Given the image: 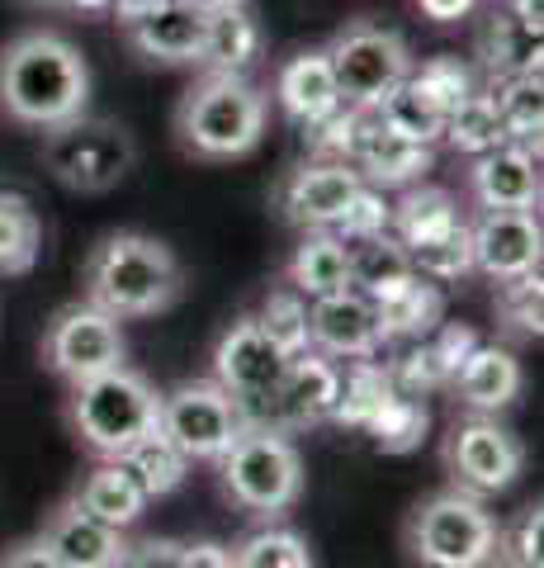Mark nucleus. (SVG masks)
<instances>
[{"mask_svg": "<svg viewBox=\"0 0 544 568\" xmlns=\"http://www.w3.org/2000/svg\"><path fill=\"white\" fill-rule=\"evenodd\" d=\"M360 119H365V110H350V104H341L337 114H327L322 123L304 129L312 156H327V162H350V152H356V133H360Z\"/></svg>", "mask_w": 544, "mask_h": 568, "instance_id": "obj_44", "label": "nucleus"}, {"mask_svg": "<svg viewBox=\"0 0 544 568\" xmlns=\"http://www.w3.org/2000/svg\"><path fill=\"white\" fill-rule=\"evenodd\" d=\"M185 564V545L181 540H166V536H147L129 545V555L119 568H181Z\"/></svg>", "mask_w": 544, "mask_h": 568, "instance_id": "obj_47", "label": "nucleus"}, {"mask_svg": "<svg viewBox=\"0 0 544 568\" xmlns=\"http://www.w3.org/2000/svg\"><path fill=\"white\" fill-rule=\"evenodd\" d=\"M43 166L76 194H104L137 166V142L124 123L76 114L43 133Z\"/></svg>", "mask_w": 544, "mask_h": 568, "instance_id": "obj_7", "label": "nucleus"}, {"mask_svg": "<svg viewBox=\"0 0 544 568\" xmlns=\"http://www.w3.org/2000/svg\"><path fill=\"white\" fill-rule=\"evenodd\" d=\"M181 568H233V549H223L214 540H199V545H185V564Z\"/></svg>", "mask_w": 544, "mask_h": 568, "instance_id": "obj_50", "label": "nucleus"}, {"mask_svg": "<svg viewBox=\"0 0 544 568\" xmlns=\"http://www.w3.org/2000/svg\"><path fill=\"white\" fill-rule=\"evenodd\" d=\"M370 114H374L389 133L408 138V142H421V148H435V142H441V129H445V114L435 110V104H431L427 95H421L412 81L393 85V91L383 95Z\"/></svg>", "mask_w": 544, "mask_h": 568, "instance_id": "obj_34", "label": "nucleus"}, {"mask_svg": "<svg viewBox=\"0 0 544 568\" xmlns=\"http://www.w3.org/2000/svg\"><path fill=\"white\" fill-rule=\"evenodd\" d=\"M39 540L52 549V559H58L62 568H119L129 555L124 530L91 517L76 497H66V503L52 507V517L43 521Z\"/></svg>", "mask_w": 544, "mask_h": 568, "instance_id": "obj_17", "label": "nucleus"}, {"mask_svg": "<svg viewBox=\"0 0 544 568\" xmlns=\"http://www.w3.org/2000/svg\"><path fill=\"white\" fill-rule=\"evenodd\" d=\"M185 6H195L204 14H214V10H227V6H242V0H185Z\"/></svg>", "mask_w": 544, "mask_h": 568, "instance_id": "obj_54", "label": "nucleus"}, {"mask_svg": "<svg viewBox=\"0 0 544 568\" xmlns=\"http://www.w3.org/2000/svg\"><path fill=\"white\" fill-rule=\"evenodd\" d=\"M417 10L427 14V20H435V24H460V20H469V14L479 10V0H417Z\"/></svg>", "mask_w": 544, "mask_h": 568, "instance_id": "obj_49", "label": "nucleus"}, {"mask_svg": "<svg viewBox=\"0 0 544 568\" xmlns=\"http://www.w3.org/2000/svg\"><path fill=\"white\" fill-rule=\"evenodd\" d=\"M389 223H393V204H389V194L374 190V185H360L356 190V200L346 204V213L337 219V233L341 242H356V237H374V233H389Z\"/></svg>", "mask_w": 544, "mask_h": 568, "instance_id": "obj_43", "label": "nucleus"}, {"mask_svg": "<svg viewBox=\"0 0 544 568\" xmlns=\"http://www.w3.org/2000/svg\"><path fill=\"white\" fill-rule=\"evenodd\" d=\"M29 6H39V10H66V0H29Z\"/></svg>", "mask_w": 544, "mask_h": 568, "instance_id": "obj_55", "label": "nucleus"}, {"mask_svg": "<svg viewBox=\"0 0 544 568\" xmlns=\"http://www.w3.org/2000/svg\"><path fill=\"white\" fill-rule=\"evenodd\" d=\"M374 313H379V327H383V342H421V336H431L435 327L445 323V298L435 290L431 280H402L393 284L389 294L370 298Z\"/></svg>", "mask_w": 544, "mask_h": 568, "instance_id": "obj_24", "label": "nucleus"}, {"mask_svg": "<svg viewBox=\"0 0 544 568\" xmlns=\"http://www.w3.org/2000/svg\"><path fill=\"white\" fill-rule=\"evenodd\" d=\"M242 407L218 379H185L162 394L156 432L185 459H218L242 436Z\"/></svg>", "mask_w": 544, "mask_h": 568, "instance_id": "obj_9", "label": "nucleus"}, {"mask_svg": "<svg viewBox=\"0 0 544 568\" xmlns=\"http://www.w3.org/2000/svg\"><path fill=\"white\" fill-rule=\"evenodd\" d=\"M156 6H166V0H110V14L119 24H133V20H143V14H152Z\"/></svg>", "mask_w": 544, "mask_h": 568, "instance_id": "obj_51", "label": "nucleus"}, {"mask_svg": "<svg viewBox=\"0 0 544 568\" xmlns=\"http://www.w3.org/2000/svg\"><path fill=\"white\" fill-rule=\"evenodd\" d=\"M487 95H493L497 114H502L506 142H521V148L540 152V133H544V85H540V77H493Z\"/></svg>", "mask_w": 544, "mask_h": 568, "instance_id": "obj_31", "label": "nucleus"}, {"mask_svg": "<svg viewBox=\"0 0 544 568\" xmlns=\"http://www.w3.org/2000/svg\"><path fill=\"white\" fill-rule=\"evenodd\" d=\"M124 465H129V474L137 478V484H143L147 497L175 493V488L185 484V474H189V459L175 450L162 432H152V436L137 440V446L124 455Z\"/></svg>", "mask_w": 544, "mask_h": 568, "instance_id": "obj_36", "label": "nucleus"}, {"mask_svg": "<svg viewBox=\"0 0 544 568\" xmlns=\"http://www.w3.org/2000/svg\"><path fill=\"white\" fill-rule=\"evenodd\" d=\"M72 497H76L85 511H91V517L110 521L119 530H129L147 511V503H152V497L143 493V484L129 474L124 459H100V465L81 478V488Z\"/></svg>", "mask_w": 544, "mask_h": 568, "instance_id": "obj_27", "label": "nucleus"}, {"mask_svg": "<svg viewBox=\"0 0 544 568\" xmlns=\"http://www.w3.org/2000/svg\"><path fill=\"white\" fill-rule=\"evenodd\" d=\"M445 469H450V478H454V488H460V493L487 497V493L512 488L521 478L525 446H521L516 432L497 426L487 413H473V417L450 426V436H445Z\"/></svg>", "mask_w": 544, "mask_h": 568, "instance_id": "obj_11", "label": "nucleus"}, {"mask_svg": "<svg viewBox=\"0 0 544 568\" xmlns=\"http://www.w3.org/2000/svg\"><path fill=\"white\" fill-rule=\"evenodd\" d=\"M275 100L285 110L289 123L298 129H312L322 123L327 114L341 110V91H337V77H331V62L322 48H308V52H294V58L275 71Z\"/></svg>", "mask_w": 544, "mask_h": 568, "instance_id": "obj_21", "label": "nucleus"}, {"mask_svg": "<svg viewBox=\"0 0 544 568\" xmlns=\"http://www.w3.org/2000/svg\"><path fill=\"white\" fill-rule=\"evenodd\" d=\"M81 284L85 304L124 323V317L166 313L185 294V271L166 242L147 233H110L91 246L81 265Z\"/></svg>", "mask_w": 544, "mask_h": 568, "instance_id": "obj_2", "label": "nucleus"}, {"mask_svg": "<svg viewBox=\"0 0 544 568\" xmlns=\"http://www.w3.org/2000/svg\"><path fill=\"white\" fill-rule=\"evenodd\" d=\"M365 432L374 436V446H379L383 455H408V450H417L421 440H427L431 413H427V403H421V398L393 394V398L370 417V426H365Z\"/></svg>", "mask_w": 544, "mask_h": 568, "instance_id": "obj_35", "label": "nucleus"}, {"mask_svg": "<svg viewBox=\"0 0 544 568\" xmlns=\"http://www.w3.org/2000/svg\"><path fill=\"white\" fill-rule=\"evenodd\" d=\"M252 317L285 355H304L308 351V298L298 290H289V284L285 290H270Z\"/></svg>", "mask_w": 544, "mask_h": 568, "instance_id": "obj_37", "label": "nucleus"}, {"mask_svg": "<svg viewBox=\"0 0 544 568\" xmlns=\"http://www.w3.org/2000/svg\"><path fill=\"white\" fill-rule=\"evenodd\" d=\"M91 67L81 48L52 29H29L0 48V114L24 129H58L85 114Z\"/></svg>", "mask_w": 544, "mask_h": 568, "instance_id": "obj_1", "label": "nucleus"}, {"mask_svg": "<svg viewBox=\"0 0 544 568\" xmlns=\"http://www.w3.org/2000/svg\"><path fill=\"white\" fill-rule=\"evenodd\" d=\"M383 346L379 313L365 294L341 290L327 298H308V351L327 355V361H370Z\"/></svg>", "mask_w": 544, "mask_h": 568, "instance_id": "obj_15", "label": "nucleus"}, {"mask_svg": "<svg viewBox=\"0 0 544 568\" xmlns=\"http://www.w3.org/2000/svg\"><path fill=\"white\" fill-rule=\"evenodd\" d=\"M469 194L479 209H540V152L502 142V148L473 156Z\"/></svg>", "mask_w": 544, "mask_h": 568, "instance_id": "obj_18", "label": "nucleus"}, {"mask_svg": "<svg viewBox=\"0 0 544 568\" xmlns=\"http://www.w3.org/2000/svg\"><path fill=\"white\" fill-rule=\"evenodd\" d=\"M204 24H208L204 10L185 6V0H166V6H156L152 14H143V20L124 24V33H129V48L143 62L185 67V62H199Z\"/></svg>", "mask_w": 544, "mask_h": 568, "instance_id": "obj_20", "label": "nucleus"}, {"mask_svg": "<svg viewBox=\"0 0 544 568\" xmlns=\"http://www.w3.org/2000/svg\"><path fill=\"white\" fill-rule=\"evenodd\" d=\"M521 384H525L521 361L512 355V346H502V342H479L450 379V388L460 394L469 413H497V407L516 403Z\"/></svg>", "mask_w": 544, "mask_h": 568, "instance_id": "obj_22", "label": "nucleus"}, {"mask_svg": "<svg viewBox=\"0 0 544 568\" xmlns=\"http://www.w3.org/2000/svg\"><path fill=\"white\" fill-rule=\"evenodd\" d=\"M497 517L483 507V497L445 488L412 507L402 526V545L421 568H487L497 559Z\"/></svg>", "mask_w": 544, "mask_h": 568, "instance_id": "obj_5", "label": "nucleus"}, {"mask_svg": "<svg viewBox=\"0 0 544 568\" xmlns=\"http://www.w3.org/2000/svg\"><path fill=\"white\" fill-rule=\"evenodd\" d=\"M285 275H289V290H298L304 298H327V294L350 290L346 242L331 227H308L304 242L294 246Z\"/></svg>", "mask_w": 544, "mask_h": 568, "instance_id": "obj_25", "label": "nucleus"}, {"mask_svg": "<svg viewBox=\"0 0 544 568\" xmlns=\"http://www.w3.org/2000/svg\"><path fill=\"white\" fill-rule=\"evenodd\" d=\"M408 261L421 280L431 284H454L473 271V252H469V223L450 227L441 237H427V242H412L408 246Z\"/></svg>", "mask_w": 544, "mask_h": 568, "instance_id": "obj_38", "label": "nucleus"}, {"mask_svg": "<svg viewBox=\"0 0 544 568\" xmlns=\"http://www.w3.org/2000/svg\"><path fill=\"white\" fill-rule=\"evenodd\" d=\"M427 342H431V351H435V361H441L445 379H454V369H460V365H464V355L479 346V336H473L464 323H441V327L427 336Z\"/></svg>", "mask_w": 544, "mask_h": 568, "instance_id": "obj_46", "label": "nucleus"}, {"mask_svg": "<svg viewBox=\"0 0 544 568\" xmlns=\"http://www.w3.org/2000/svg\"><path fill=\"white\" fill-rule=\"evenodd\" d=\"M337 388H341V365L318 351H304L289 361L285 379H279L275 394L247 417V426H270L279 436L308 432V426H318V422H331Z\"/></svg>", "mask_w": 544, "mask_h": 568, "instance_id": "obj_12", "label": "nucleus"}, {"mask_svg": "<svg viewBox=\"0 0 544 568\" xmlns=\"http://www.w3.org/2000/svg\"><path fill=\"white\" fill-rule=\"evenodd\" d=\"M0 568H62L58 559H52V549L43 540H24V545H14L6 559H0Z\"/></svg>", "mask_w": 544, "mask_h": 568, "instance_id": "obj_48", "label": "nucleus"}, {"mask_svg": "<svg viewBox=\"0 0 544 568\" xmlns=\"http://www.w3.org/2000/svg\"><path fill=\"white\" fill-rule=\"evenodd\" d=\"M389 375H393V388L408 398H421V394H435V388H450L441 361H435L431 342L421 336V342H408V351L389 361Z\"/></svg>", "mask_w": 544, "mask_h": 568, "instance_id": "obj_42", "label": "nucleus"}, {"mask_svg": "<svg viewBox=\"0 0 544 568\" xmlns=\"http://www.w3.org/2000/svg\"><path fill=\"white\" fill-rule=\"evenodd\" d=\"M43 252V223L33 204L14 190H0V275H29Z\"/></svg>", "mask_w": 544, "mask_h": 568, "instance_id": "obj_32", "label": "nucleus"}, {"mask_svg": "<svg viewBox=\"0 0 544 568\" xmlns=\"http://www.w3.org/2000/svg\"><path fill=\"white\" fill-rule=\"evenodd\" d=\"M469 252H473V271L487 275L493 284L540 271V256H544L540 213L535 209H479V219L469 223Z\"/></svg>", "mask_w": 544, "mask_h": 568, "instance_id": "obj_14", "label": "nucleus"}, {"mask_svg": "<svg viewBox=\"0 0 544 568\" xmlns=\"http://www.w3.org/2000/svg\"><path fill=\"white\" fill-rule=\"evenodd\" d=\"M431 162H435L431 148L389 133L370 110H365L360 133H356V152H350V166L360 171L365 185H374V190H408V185H417L421 175L431 171Z\"/></svg>", "mask_w": 544, "mask_h": 568, "instance_id": "obj_19", "label": "nucleus"}, {"mask_svg": "<svg viewBox=\"0 0 544 568\" xmlns=\"http://www.w3.org/2000/svg\"><path fill=\"white\" fill-rule=\"evenodd\" d=\"M218 484L223 497L252 517H285L304 493V455L289 436L270 432V426H242V436L218 459Z\"/></svg>", "mask_w": 544, "mask_h": 568, "instance_id": "obj_6", "label": "nucleus"}, {"mask_svg": "<svg viewBox=\"0 0 544 568\" xmlns=\"http://www.w3.org/2000/svg\"><path fill=\"white\" fill-rule=\"evenodd\" d=\"M270 104L247 77H204L175 104V138L199 162H233L266 138Z\"/></svg>", "mask_w": 544, "mask_h": 568, "instance_id": "obj_3", "label": "nucleus"}, {"mask_svg": "<svg viewBox=\"0 0 544 568\" xmlns=\"http://www.w3.org/2000/svg\"><path fill=\"white\" fill-rule=\"evenodd\" d=\"M346 265H350V290L365 294V298L389 294L393 284L417 275L412 261H408V246H402L393 233H374V237L346 242Z\"/></svg>", "mask_w": 544, "mask_h": 568, "instance_id": "obj_28", "label": "nucleus"}, {"mask_svg": "<svg viewBox=\"0 0 544 568\" xmlns=\"http://www.w3.org/2000/svg\"><path fill=\"white\" fill-rule=\"evenodd\" d=\"M156 413H162V394L129 365L72 384L66 398V422L95 459H124L137 440L156 432Z\"/></svg>", "mask_w": 544, "mask_h": 568, "instance_id": "obj_4", "label": "nucleus"}, {"mask_svg": "<svg viewBox=\"0 0 544 568\" xmlns=\"http://www.w3.org/2000/svg\"><path fill=\"white\" fill-rule=\"evenodd\" d=\"M441 142H450L454 152L464 156H483L506 142V129H502V114L487 91H473L469 100H460L454 110L445 114V129H441Z\"/></svg>", "mask_w": 544, "mask_h": 568, "instance_id": "obj_33", "label": "nucleus"}, {"mask_svg": "<svg viewBox=\"0 0 544 568\" xmlns=\"http://www.w3.org/2000/svg\"><path fill=\"white\" fill-rule=\"evenodd\" d=\"M289 361L294 355L279 351L270 336L256 327V317H237L214 346V379L237 398L242 422H247L256 407L275 394V384L285 379Z\"/></svg>", "mask_w": 544, "mask_h": 568, "instance_id": "obj_13", "label": "nucleus"}, {"mask_svg": "<svg viewBox=\"0 0 544 568\" xmlns=\"http://www.w3.org/2000/svg\"><path fill=\"white\" fill-rule=\"evenodd\" d=\"M487 568H525V564H512V559H493Z\"/></svg>", "mask_w": 544, "mask_h": 568, "instance_id": "obj_56", "label": "nucleus"}, {"mask_svg": "<svg viewBox=\"0 0 544 568\" xmlns=\"http://www.w3.org/2000/svg\"><path fill=\"white\" fill-rule=\"evenodd\" d=\"M464 213H460V200H454L450 190L441 185H408L402 190V200L393 204V223L389 233L412 246V242H427V237H441L450 227H460Z\"/></svg>", "mask_w": 544, "mask_h": 568, "instance_id": "obj_29", "label": "nucleus"}, {"mask_svg": "<svg viewBox=\"0 0 544 568\" xmlns=\"http://www.w3.org/2000/svg\"><path fill=\"white\" fill-rule=\"evenodd\" d=\"M506 10H512L516 20H525L531 29H540V24H544V0H506Z\"/></svg>", "mask_w": 544, "mask_h": 568, "instance_id": "obj_52", "label": "nucleus"}, {"mask_svg": "<svg viewBox=\"0 0 544 568\" xmlns=\"http://www.w3.org/2000/svg\"><path fill=\"white\" fill-rule=\"evenodd\" d=\"M393 394H398V388H393V375H389V365H383V361H374V355H370V361H346L341 388H337V407H331V422L365 432L370 417Z\"/></svg>", "mask_w": 544, "mask_h": 568, "instance_id": "obj_30", "label": "nucleus"}, {"mask_svg": "<svg viewBox=\"0 0 544 568\" xmlns=\"http://www.w3.org/2000/svg\"><path fill=\"white\" fill-rule=\"evenodd\" d=\"M233 568H312V549L298 530L266 526L233 549Z\"/></svg>", "mask_w": 544, "mask_h": 568, "instance_id": "obj_39", "label": "nucleus"}, {"mask_svg": "<svg viewBox=\"0 0 544 568\" xmlns=\"http://www.w3.org/2000/svg\"><path fill=\"white\" fill-rule=\"evenodd\" d=\"M360 171L350 162H327V156H312V162L294 166L285 181H279V209L285 219L308 227H337V219L346 213V204L356 200L360 190Z\"/></svg>", "mask_w": 544, "mask_h": 568, "instance_id": "obj_16", "label": "nucleus"}, {"mask_svg": "<svg viewBox=\"0 0 544 568\" xmlns=\"http://www.w3.org/2000/svg\"><path fill=\"white\" fill-rule=\"evenodd\" d=\"M540 530H544V511L540 507H525L512 526H502L497 536V559H512L525 568H540Z\"/></svg>", "mask_w": 544, "mask_h": 568, "instance_id": "obj_45", "label": "nucleus"}, {"mask_svg": "<svg viewBox=\"0 0 544 568\" xmlns=\"http://www.w3.org/2000/svg\"><path fill=\"white\" fill-rule=\"evenodd\" d=\"M66 10H76V14H110V0H66Z\"/></svg>", "mask_w": 544, "mask_h": 568, "instance_id": "obj_53", "label": "nucleus"}, {"mask_svg": "<svg viewBox=\"0 0 544 568\" xmlns=\"http://www.w3.org/2000/svg\"><path fill=\"white\" fill-rule=\"evenodd\" d=\"M124 355H129V346H124L119 317L85 304V298L81 304H66L43 332V365L66 384L95 379L104 369H119Z\"/></svg>", "mask_w": 544, "mask_h": 568, "instance_id": "obj_10", "label": "nucleus"}, {"mask_svg": "<svg viewBox=\"0 0 544 568\" xmlns=\"http://www.w3.org/2000/svg\"><path fill=\"white\" fill-rule=\"evenodd\" d=\"M408 81H412L417 91L427 95V100H431L441 114H450L454 104L473 95V77H469V67H464L460 58H427L421 67L412 62Z\"/></svg>", "mask_w": 544, "mask_h": 568, "instance_id": "obj_41", "label": "nucleus"}, {"mask_svg": "<svg viewBox=\"0 0 544 568\" xmlns=\"http://www.w3.org/2000/svg\"><path fill=\"white\" fill-rule=\"evenodd\" d=\"M256 58H260V24L252 20L247 6H227L208 14L204 48L195 62L204 67V77H247Z\"/></svg>", "mask_w": 544, "mask_h": 568, "instance_id": "obj_23", "label": "nucleus"}, {"mask_svg": "<svg viewBox=\"0 0 544 568\" xmlns=\"http://www.w3.org/2000/svg\"><path fill=\"white\" fill-rule=\"evenodd\" d=\"M497 323H502L506 336H525V342H535L540 323H544V284H540V271L516 275V280H502V290H497Z\"/></svg>", "mask_w": 544, "mask_h": 568, "instance_id": "obj_40", "label": "nucleus"}, {"mask_svg": "<svg viewBox=\"0 0 544 568\" xmlns=\"http://www.w3.org/2000/svg\"><path fill=\"white\" fill-rule=\"evenodd\" d=\"M479 58L487 77H540V29L516 20L506 6L487 10L479 29Z\"/></svg>", "mask_w": 544, "mask_h": 568, "instance_id": "obj_26", "label": "nucleus"}, {"mask_svg": "<svg viewBox=\"0 0 544 568\" xmlns=\"http://www.w3.org/2000/svg\"><path fill=\"white\" fill-rule=\"evenodd\" d=\"M322 52L331 62V77H337L341 104H350V110H374L412 71L408 39L398 29H383L370 20H350Z\"/></svg>", "mask_w": 544, "mask_h": 568, "instance_id": "obj_8", "label": "nucleus"}]
</instances>
